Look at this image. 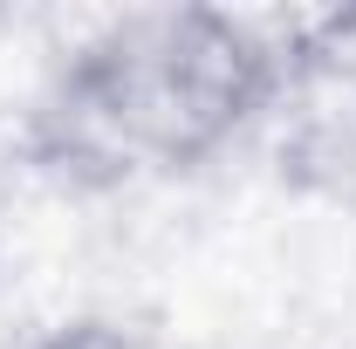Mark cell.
Returning <instances> with one entry per match:
<instances>
[{
  "instance_id": "6da1fadb",
  "label": "cell",
  "mask_w": 356,
  "mask_h": 349,
  "mask_svg": "<svg viewBox=\"0 0 356 349\" xmlns=\"http://www.w3.org/2000/svg\"><path fill=\"white\" fill-rule=\"evenodd\" d=\"M295 42L226 7H131L55 62L21 151L69 192L213 165L295 83Z\"/></svg>"
},
{
  "instance_id": "7a4b0ae2",
  "label": "cell",
  "mask_w": 356,
  "mask_h": 349,
  "mask_svg": "<svg viewBox=\"0 0 356 349\" xmlns=\"http://www.w3.org/2000/svg\"><path fill=\"white\" fill-rule=\"evenodd\" d=\"M281 96V185L356 219V48L309 42Z\"/></svg>"
},
{
  "instance_id": "3957f363",
  "label": "cell",
  "mask_w": 356,
  "mask_h": 349,
  "mask_svg": "<svg viewBox=\"0 0 356 349\" xmlns=\"http://www.w3.org/2000/svg\"><path fill=\"white\" fill-rule=\"evenodd\" d=\"M42 349H165V343H144V336L110 329V322H69V329H55Z\"/></svg>"
}]
</instances>
